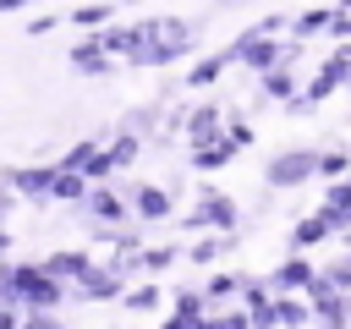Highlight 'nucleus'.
<instances>
[{
	"instance_id": "obj_1",
	"label": "nucleus",
	"mask_w": 351,
	"mask_h": 329,
	"mask_svg": "<svg viewBox=\"0 0 351 329\" xmlns=\"http://www.w3.org/2000/svg\"><path fill=\"white\" fill-rule=\"evenodd\" d=\"M197 44V27L192 22H143V49H137V66H170L176 55H186Z\"/></svg>"
},
{
	"instance_id": "obj_2",
	"label": "nucleus",
	"mask_w": 351,
	"mask_h": 329,
	"mask_svg": "<svg viewBox=\"0 0 351 329\" xmlns=\"http://www.w3.org/2000/svg\"><path fill=\"white\" fill-rule=\"evenodd\" d=\"M66 302V285H55L38 263H16V307L22 313H55Z\"/></svg>"
},
{
	"instance_id": "obj_3",
	"label": "nucleus",
	"mask_w": 351,
	"mask_h": 329,
	"mask_svg": "<svg viewBox=\"0 0 351 329\" xmlns=\"http://www.w3.org/2000/svg\"><path fill=\"white\" fill-rule=\"evenodd\" d=\"M307 175H318V154H313V148H285V154L269 159V170H263L269 186H302Z\"/></svg>"
},
{
	"instance_id": "obj_4",
	"label": "nucleus",
	"mask_w": 351,
	"mask_h": 329,
	"mask_svg": "<svg viewBox=\"0 0 351 329\" xmlns=\"http://www.w3.org/2000/svg\"><path fill=\"white\" fill-rule=\"evenodd\" d=\"M186 225H192V230L219 225V236H230V230H236V203H230L225 192H203V197H197V208L186 214Z\"/></svg>"
},
{
	"instance_id": "obj_5",
	"label": "nucleus",
	"mask_w": 351,
	"mask_h": 329,
	"mask_svg": "<svg viewBox=\"0 0 351 329\" xmlns=\"http://www.w3.org/2000/svg\"><path fill=\"white\" fill-rule=\"evenodd\" d=\"M82 214H88V225H121L126 219V203H121V192L115 186H88V197H82Z\"/></svg>"
},
{
	"instance_id": "obj_6",
	"label": "nucleus",
	"mask_w": 351,
	"mask_h": 329,
	"mask_svg": "<svg viewBox=\"0 0 351 329\" xmlns=\"http://www.w3.org/2000/svg\"><path fill=\"white\" fill-rule=\"evenodd\" d=\"M66 296H71V302H115V296H126V280H115L110 269H88Z\"/></svg>"
},
{
	"instance_id": "obj_7",
	"label": "nucleus",
	"mask_w": 351,
	"mask_h": 329,
	"mask_svg": "<svg viewBox=\"0 0 351 329\" xmlns=\"http://www.w3.org/2000/svg\"><path fill=\"white\" fill-rule=\"evenodd\" d=\"M49 175H55V164H22V170H5V192H16V197H49Z\"/></svg>"
},
{
	"instance_id": "obj_8",
	"label": "nucleus",
	"mask_w": 351,
	"mask_h": 329,
	"mask_svg": "<svg viewBox=\"0 0 351 329\" xmlns=\"http://www.w3.org/2000/svg\"><path fill=\"white\" fill-rule=\"evenodd\" d=\"M186 137H192V148H208V143H219V137H225V115H219L214 104H197V110L186 115Z\"/></svg>"
},
{
	"instance_id": "obj_9",
	"label": "nucleus",
	"mask_w": 351,
	"mask_h": 329,
	"mask_svg": "<svg viewBox=\"0 0 351 329\" xmlns=\"http://www.w3.org/2000/svg\"><path fill=\"white\" fill-rule=\"evenodd\" d=\"M38 269H44V274H49L55 285H66V291H71V285H77V280H82V274H88L93 263H88V252H49V258H44Z\"/></svg>"
},
{
	"instance_id": "obj_10",
	"label": "nucleus",
	"mask_w": 351,
	"mask_h": 329,
	"mask_svg": "<svg viewBox=\"0 0 351 329\" xmlns=\"http://www.w3.org/2000/svg\"><path fill=\"white\" fill-rule=\"evenodd\" d=\"M132 214L137 219H165L170 214V192L165 186H132Z\"/></svg>"
},
{
	"instance_id": "obj_11",
	"label": "nucleus",
	"mask_w": 351,
	"mask_h": 329,
	"mask_svg": "<svg viewBox=\"0 0 351 329\" xmlns=\"http://www.w3.org/2000/svg\"><path fill=\"white\" fill-rule=\"evenodd\" d=\"M71 66H77L82 77H104V71H110V55L99 49V38H82V44L71 49Z\"/></svg>"
},
{
	"instance_id": "obj_12",
	"label": "nucleus",
	"mask_w": 351,
	"mask_h": 329,
	"mask_svg": "<svg viewBox=\"0 0 351 329\" xmlns=\"http://www.w3.org/2000/svg\"><path fill=\"white\" fill-rule=\"evenodd\" d=\"M88 197V181L82 175H71V170H55L49 175V197L44 203H82Z\"/></svg>"
},
{
	"instance_id": "obj_13",
	"label": "nucleus",
	"mask_w": 351,
	"mask_h": 329,
	"mask_svg": "<svg viewBox=\"0 0 351 329\" xmlns=\"http://www.w3.org/2000/svg\"><path fill=\"white\" fill-rule=\"evenodd\" d=\"M313 274H318L313 263H296V258H291V263H280V269H274L263 285H269V291H296V285L307 291V280H313Z\"/></svg>"
},
{
	"instance_id": "obj_14",
	"label": "nucleus",
	"mask_w": 351,
	"mask_h": 329,
	"mask_svg": "<svg viewBox=\"0 0 351 329\" xmlns=\"http://www.w3.org/2000/svg\"><path fill=\"white\" fill-rule=\"evenodd\" d=\"M258 82H263V93H269V99H285V104L296 99V77H291V66H274V71H263Z\"/></svg>"
},
{
	"instance_id": "obj_15",
	"label": "nucleus",
	"mask_w": 351,
	"mask_h": 329,
	"mask_svg": "<svg viewBox=\"0 0 351 329\" xmlns=\"http://www.w3.org/2000/svg\"><path fill=\"white\" fill-rule=\"evenodd\" d=\"M230 137H219V143H208V148H192V170H219V164H230Z\"/></svg>"
},
{
	"instance_id": "obj_16",
	"label": "nucleus",
	"mask_w": 351,
	"mask_h": 329,
	"mask_svg": "<svg viewBox=\"0 0 351 329\" xmlns=\"http://www.w3.org/2000/svg\"><path fill=\"white\" fill-rule=\"evenodd\" d=\"M225 66H230V55H208V60H197V66L186 71V82H192V88H208V82H219Z\"/></svg>"
},
{
	"instance_id": "obj_17",
	"label": "nucleus",
	"mask_w": 351,
	"mask_h": 329,
	"mask_svg": "<svg viewBox=\"0 0 351 329\" xmlns=\"http://www.w3.org/2000/svg\"><path fill=\"white\" fill-rule=\"evenodd\" d=\"M137 148H143V143H137V137H126V132H121V137H115V143H110V148H104V164H110V170H126V164H132V159H137Z\"/></svg>"
},
{
	"instance_id": "obj_18",
	"label": "nucleus",
	"mask_w": 351,
	"mask_h": 329,
	"mask_svg": "<svg viewBox=\"0 0 351 329\" xmlns=\"http://www.w3.org/2000/svg\"><path fill=\"white\" fill-rule=\"evenodd\" d=\"M313 307H318V318H324L329 329H346V324H351V302H346V296H324V302H313Z\"/></svg>"
},
{
	"instance_id": "obj_19",
	"label": "nucleus",
	"mask_w": 351,
	"mask_h": 329,
	"mask_svg": "<svg viewBox=\"0 0 351 329\" xmlns=\"http://www.w3.org/2000/svg\"><path fill=\"white\" fill-rule=\"evenodd\" d=\"M324 236H329V219L313 214V219H302V225L291 230V247H313V241H324Z\"/></svg>"
},
{
	"instance_id": "obj_20",
	"label": "nucleus",
	"mask_w": 351,
	"mask_h": 329,
	"mask_svg": "<svg viewBox=\"0 0 351 329\" xmlns=\"http://www.w3.org/2000/svg\"><path fill=\"white\" fill-rule=\"evenodd\" d=\"M225 247H236V236H203L197 247H186V258H192V263H214Z\"/></svg>"
},
{
	"instance_id": "obj_21",
	"label": "nucleus",
	"mask_w": 351,
	"mask_h": 329,
	"mask_svg": "<svg viewBox=\"0 0 351 329\" xmlns=\"http://www.w3.org/2000/svg\"><path fill=\"white\" fill-rule=\"evenodd\" d=\"M176 263V247H148V252H137V269H148V274H159V269H170Z\"/></svg>"
},
{
	"instance_id": "obj_22",
	"label": "nucleus",
	"mask_w": 351,
	"mask_h": 329,
	"mask_svg": "<svg viewBox=\"0 0 351 329\" xmlns=\"http://www.w3.org/2000/svg\"><path fill=\"white\" fill-rule=\"evenodd\" d=\"M121 302H126L132 313H154V307H159V285H137V291H126Z\"/></svg>"
},
{
	"instance_id": "obj_23",
	"label": "nucleus",
	"mask_w": 351,
	"mask_h": 329,
	"mask_svg": "<svg viewBox=\"0 0 351 329\" xmlns=\"http://www.w3.org/2000/svg\"><path fill=\"white\" fill-rule=\"evenodd\" d=\"M324 27H329V11H324V5L296 16V38H313V33H324Z\"/></svg>"
},
{
	"instance_id": "obj_24",
	"label": "nucleus",
	"mask_w": 351,
	"mask_h": 329,
	"mask_svg": "<svg viewBox=\"0 0 351 329\" xmlns=\"http://www.w3.org/2000/svg\"><path fill=\"white\" fill-rule=\"evenodd\" d=\"M236 285H241V280H236V274H214V280H208V285H203V307H208V302H225V296H230V291H236Z\"/></svg>"
},
{
	"instance_id": "obj_25",
	"label": "nucleus",
	"mask_w": 351,
	"mask_h": 329,
	"mask_svg": "<svg viewBox=\"0 0 351 329\" xmlns=\"http://www.w3.org/2000/svg\"><path fill=\"white\" fill-rule=\"evenodd\" d=\"M274 324L302 329V324H307V307H302V302H274Z\"/></svg>"
},
{
	"instance_id": "obj_26",
	"label": "nucleus",
	"mask_w": 351,
	"mask_h": 329,
	"mask_svg": "<svg viewBox=\"0 0 351 329\" xmlns=\"http://www.w3.org/2000/svg\"><path fill=\"white\" fill-rule=\"evenodd\" d=\"M71 22H77V27H93V22H110V5H77V11H71Z\"/></svg>"
},
{
	"instance_id": "obj_27",
	"label": "nucleus",
	"mask_w": 351,
	"mask_h": 329,
	"mask_svg": "<svg viewBox=\"0 0 351 329\" xmlns=\"http://www.w3.org/2000/svg\"><path fill=\"white\" fill-rule=\"evenodd\" d=\"M346 164H351V159H346L340 148H329V154H318V175H346Z\"/></svg>"
},
{
	"instance_id": "obj_28",
	"label": "nucleus",
	"mask_w": 351,
	"mask_h": 329,
	"mask_svg": "<svg viewBox=\"0 0 351 329\" xmlns=\"http://www.w3.org/2000/svg\"><path fill=\"white\" fill-rule=\"evenodd\" d=\"M203 329H252L247 313H219V318H203Z\"/></svg>"
},
{
	"instance_id": "obj_29",
	"label": "nucleus",
	"mask_w": 351,
	"mask_h": 329,
	"mask_svg": "<svg viewBox=\"0 0 351 329\" xmlns=\"http://www.w3.org/2000/svg\"><path fill=\"white\" fill-rule=\"evenodd\" d=\"M16 329H60V318H55V313H22Z\"/></svg>"
},
{
	"instance_id": "obj_30",
	"label": "nucleus",
	"mask_w": 351,
	"mask_h": 329,
	"mask_svg": "<svg viewBox=\"0 0 351 329\" xmlns=\"http://www.w3.org/2000/svg\"><path fill=\"white\" fill-rule=\"evenodd\" d=\"M329 33L335 38H351V11H329Z\"/></svg>"
}]
</instances>
